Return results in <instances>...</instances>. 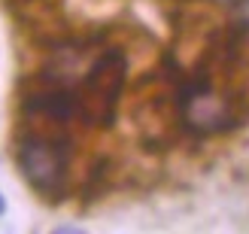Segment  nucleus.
Wrapping results in <instances>:
<instances>
[{
  "mask_svg": "<svg viewBox=\"0 0 249 234\" xmlns=\"http://www.w3.org/2000/svg\"><path fill=\"white\" fill-rule=\"evenodd\" d=\"M18 3H40V0H18Z\"/></svg>",
  "mask_w": 249,
  "mask_h": 234,
  "instance_id": "39448f33",
  "label": "nucleus"
},
{
  "mask_svg": "<svg viewBox=\"0 0 249 234\" xmlns=\"http://www.w3.org/2000/svg\"><path fill=\"white\" fill-rule=\"evenodd\" d=\"M28 109H34L36 116H43L55 125H64V122L79 109V101H73V94L64 89H46L40 94H34L28 101Z\"/></svg>",
  "mask_w": 249,
  "mask_h": 234,
  "instance_id": "20e7f679",
  "label": "nucleus"
},
{
  "mask_svg": "<svg viewBox=\"0 0 249 234\" xmlns=\"http://www.w3.org/2000/svg\"><path fill=\"white\" fill-rule=\"evenodd\" d=\"M0 213H3V201H0Z\"/></svg>",
  "mask_w": 249,
  "mask_h": 234,
  "instance_id": "423d86ee",
  "label": "nucleus"
},
{
  "mask_svg": "<svg viewBox=\"0 0 249 234\" xmlns=\"http://www.w3.org/2000/svg\"><path fill=\"white\" fill-rule=\"evenodd\" d=\"M18 167L36 192H43L46 198H55V195L64 192L70 149L58 134L49 131L24 134L18 140Z\"/></svg>",
  "mask_w": 249,
  "mask_h": 234,
  "instance_id": "f257e3e1",
  "label": "nucleus"
},
{
  "mask_svg": "<svg viewBox=\"0 0 249 234\" xmlns=\"http://www.w3.org/2000/svg\"><path fill=\"white\" fill-rule=\"evenodd\" d=\"M124 85V58L119 52H104L91 64L89 76L82 82L79 113L91 125H109L116 116V104Z\"/></svg>",
  "mask_w": 249,
  "mask_h": 234,
  "instance_id": "f03ea898",
  "label": "nucleus"
},
{
  "mask_svg": "<svg viewBox=\"0 0 249 234\" xmlns=\"http://www.w3.org/2000/svg\"><path fill=\"white\" fill-rule=\"evenodd\" d=\"M231 104L210 91H195L185 101V122L197 131H222L231 125Z\"/></svg>",
  "mask_w": 249,
  "mask_h": 234,
  "instance_id": "7ed1b4c3",
  "label": "nucleus"
}]
</instances>
